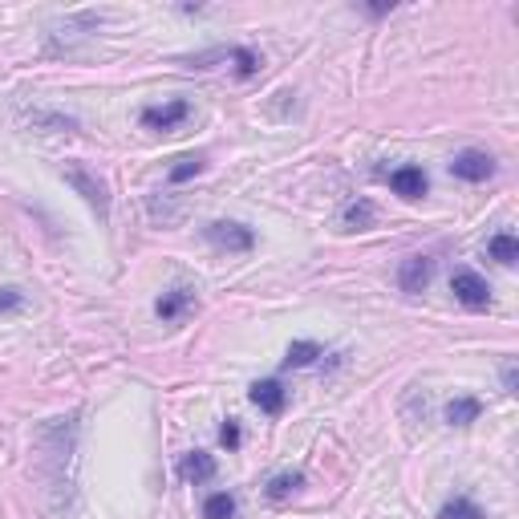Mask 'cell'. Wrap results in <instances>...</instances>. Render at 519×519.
<instances>
[{
    "mask_svg": "<svg viewBox=\"0 0 519 519\" xmlns=\"http://www.w3.org/2000/svg\"><path fill=\"white\" fill-rule=\"evenodd\" d=\"M215 61H228L231 69H236V77H256L260 66H264V58H260L256 49H244V45H231V49H207V53H195V58H187V66L191 69H212Z\"/></svg>",
    "mask_w": 519,
    "mask_h": 519,
    "instance_id": "1",
    "label": "cell"
},
{
    "mask_svg": "<svg viewBox=\"0 0 519 519\" xmlns=\"http://www.w3.org/2000/svg\"><path fill=\"white\" fill-rule=\"evenodd\" d=\"M451 292H454V300H459L462 308H471V313H483V308L491 305V284L479 276V272H471V268H459L451 276Z\"/></svg>",
    "mask_w": 519,
    "mask_h": 519,
    "instance_id": "2",
    "label": "cell"
},
{
    "mask_svg": "<svg viewBox=\"0 0 519 519\" xmlns=\"http://www.w3.org/2000/svg\"><path fill=\"white\" fill-rule=\"evenodd\" d=\"M66 183L74 187V191L81 195V199H86L102 220H106L110 215V195H106V183H102L97 174H89L86 167H66Z\"/></svg>",
    "mask_w": 519,
    "mask_h": 519,
    "instance_id": "3",
    "label": "cell"
},
{
    "mask_svg": "<svg viewBox=\"0 0 519 519\" xmlns=\"http://www.w3.org/2000/svg\"><path fill=\"white\" fill-rule=\"evenodd\" d=\"M451 174L462 179V183H487L495 174V159L487 151H459L451 159Z\"/></svg>",
    "mask_w": 519,
    "mask_h": 519,
    "instance_id": "4",
    "label": "cell"
},
{
    "mask_svg": "<svg viewBox=\"0 0 519 519\" xmlns=\"http://www.w3.org/2000/svg\"><path fill=\"white\" fill-rule=\"evenodd\" d=\"M191 118V102L187 97H171L163 106H146L143 110V126L146 130H179Z\"/></svg>",
    "mask_w": 519,
    "mask_h": 519,
    "instance_id": "5",
    "label": "cell"
},
{
    "mask_svg": "<svg viewBox=\"0 0 519 519\" xmlns=\"http://www.w3.org/2000/svg\"><path fill=\"white\" fill-rule=\"evenodd\" d=\"M207 240H212L215 248H228V252H252V248H256V236H252V228H244V223H231V220L207 223Z\"/></svg>",
    "mask_w": 519,
    "mask_h": 519,
    "instance_id": "6",
    "label": "cell"
},
{
    "mask_svg": "<svg viewBox=\"0 0 519 519\" xmlns=\"http://www.w3.org/2000/svg\"><path fill=\"white\" fill-rule=\"evenodd\" d=\"M390 187H394L402 199H422V195L430 191V179H426V171L418 163H402L398 171H390Z\"/></svg>",
    "mask_w": 519,
    "mask_h": 519,
    "instance_id": "7",
    "label": "cell"
},
{
    "mask_svg": "<svg viewBox=\"0 0 519 519\" xmlns=\"http://www.w3.org/2000/svg\"><path fill=\"white\" fill-rule=\"evenodd\" d=\"M434 276V260L430 256H410L402 260V268H398V289L402 292H422Z\"/></svg>",
    "mask_w": 519,
    "mask_h": 519,
    "instance_id": "8",
    "label": "cell"
},
{
    "mask_svg": "<svg viewBox=\"0 0 519 519\" xmlns=\"http://www.w3.org/2000/svg\"><path fill=\"white\" fill-rule=\"evenodd\" d=\"M252 406H260L264 414H284V406H289V390L276 382V377H264V382H256L248 390Z\"/></svg>",
    "mask_w": 519,
    "mask_h": 519,
    "instance_id": "9",
    "label": "cell"
},
{
    "mask_svg": "<svg viewBox=\"0 0 519 519\" xmlns=\"http://www.w3.org/2000/svg\"><path fill=\"white\" fill-rule=\"evenodd\" d=\"M179 475H183L187 483H195V487H199V483H212L215 479V459L207 451H191V454L179 459Z\"/></svg>",
    "mask_w": 519,
    "mask_h": 519,
    "instance_id": "10",
    "label": "cell"
},
{
    "mask_svg": "<svg viewBox=\"0 0 519 519\" xmlns=\"http://www.w3.org/2000/svg\"><path fill=\"white\" fill-rule=\"evenodd\" d=\"M374 220H377V212H374V203L369 199H353V203H345L341 207V231H366V228H374Z\"/></svg>",
    "mask_w": 519,
    "mask_h": 519,
    "instance_id": "11",
    "label": "cell"
},
{
    "mask_svg": "<svg viewBox=\"0 0 519 519\" xmlns=\"http://www.w3.org/2000/svg\"><path fill=\"white\" fill-rule=\"evenodd\" d=\"M191 305H195V292L191 289H171V292H163V297L154 300V313H159L163 321H179Z\"/></svg>",
    "mask_w": 519,
    "mask_h": 519,
    "instance_id": "12",
    "label": "cell"
},
{
    "mask_svg": "<svg viewBox=\"0 0 519 519\" xmlns=\"http://www.w3.org/2000/svg\"><path fill=\"white\" fill-rule=\"evenodd\" d=\"M487 256L495 260V264H503V268H515L519 240L511 236V231H500V236H491V240H487Z\"/></svg>",
    "mask_w": 519,
    "mask_h": 519,
    "instance_id": "13",
    "label": "cell"
},
{
    "mask_svg": "<svg viewBox=\"0 0 519 519\" xmlns=\"http://www.w3.org/2000/svg\"><path fill=\"white\" fill-rule=\"evenodd\" d=\"M479 414H483L479 398H467V394H462V398H454V402H446V422H451V426H471Z\"/></svg>",
    "mask_w": 519,
    "mask_h": 519,
    "instance_id": "14",
    "label": "cell"
},
{
    "mask_svg": "<svg viewBox=\"0 0 519 519\" xmlns=\"http://www.w3.org/2000/svg\"><path fill=\"white\" fill-rule=\"evenodd\" d=\"M317 357H321L317 341H292L289 353H284V369H305V366H313Z\"/></svg>",
    "mask_w": 519,
    "mask_h": 519,
    "instance_id": "15",
    "label": "cell"
},
{
    "mask_svg": "<svg viewBox=\"0 0 519 519\" xmlns=\"http://www.w3.org/2000/svg\"><path fill=\"white\" fill-rule=\"evenodd\" d=\"M300 487H305V475H300V471L276 475V479L268 483V500H272V503H284V500H289V495H297Z\"/></svg>",
    "mask_w": 519,
    "mask_h": 519,
    "instance_id": "16",
    "label": "cell"
},
{
    "mask_svg": "<svg viewBox=\"0 0 519 519\" xmlns=\"http://www.w3.org/2000/svg\"><path fill=\"white\" fill-rule=\"evenodd\" d=\"M203 519H236V495H228V491L207 495V503H203Z\"/></svg>",
    "mask_w": 519,
    "mask_h": 519,
    "instance_id": "17",
    "label": "cell"
},
{
    "mask_svg": "<svg viewBox=\"0 0 519 519\" xmlns=\"http://www.w3.org/2000/svg\"><path fill=\"white\" fill-rule=\"evenodd\" d=\"M203 167H207V159H203V154H183V159L167 171V179H171V183H187V179H195V174L203 171Z\"/></svg>",
    "mask_w": 519,
    "mask_h": 519,
    "instance_id": "18",
    "label": "cell"
},
{
    "mask_svg": "<svg viewBox=\"0 0 519 519\" xmlns=\"http://www.w3.org/2000/svg\"><path fill=\"white\" fill-rule=\"evenodd\" d=\"M438 519H487L483 515V507L475 500H451V503H443V511H438Z\"/></svg>",
    "mask_w": 519,
    "mask_h": 519,
    "instance_id": "19",
    "label": "cell"
},
{
    "mask_svg": "<svg viewBox=\"0 0 519 519\" xmlns=\"http://www.w3.org/2000/svg\"><path fill=\"white\" fill-rule=\"evenodd\" d=\"M220 443L228 446V451H236V446L244 443V434H240V422H236V418H228V422L220 426Z\"/></svg>",
    "mask_w": 519,
    "mask_h": 519,
    "instance_id": "20",
    "label": "cell"
},
{
    "mask_svg": "<svg viewBox=\"0 0 519 519\" xmlns=\"http://www.w3.org/2000/svg\"><path fill=\"white\" fill-rule=\"evenodd\" d=\"M25 308V292L20 289H0V313H20Z\"/></svg>",
    "mask_w": 519,
    "mask_h": 519,
    "instance_id": "21",
    "label": "cell"
},
{
    "mask_svg": "<svg viewBox=\"0 0 519 519\" xmlns=\"http://www.w3.org/2000/svg\"><path fill=\"white\" fill-rule=\"evenodd\" d=\"M503 390H507V394H515V390H519V374H515V361H507V366H503Z\"/></svg>",
    "mask_w": 519,
    "mask_h": 519,
    "instance_id": "22",
    "label": "cell"
}]
</instances>
